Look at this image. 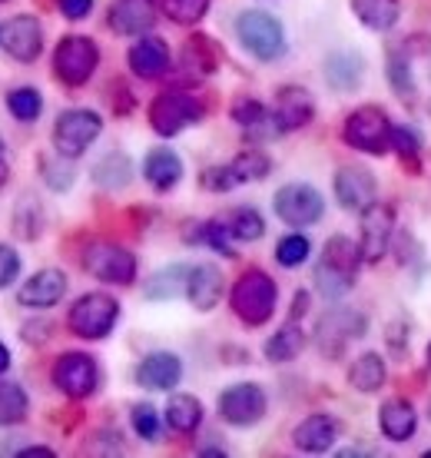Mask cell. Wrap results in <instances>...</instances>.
Segmentation results:
<instances>
[{"mask_svg": "<svg viewBox=\"0 0 431 458\" xmlns=\"http://www.w3.org/2000/svg\"><path fill=\"white\" fill-rule=\"evenodd\" d=\"M0 149H4V140H0Z\"/></svg>", "mask_w": 431, "mask_h": 458, "instance_id": "11a10c76", "label": "cell"}, {"mask_svg": "<svg viewBox=\"0 0 431 458\" xmlns=\"http://www.w3.org/2000/svg\"><path fill=\"white\" fill-rule=\"evenodd\" d=\"M40 166H44V180L54 186V190H67V186L73 183V170L63 163V157H60V160H40Z\"/></svg>", "mask_w": 431, "mask_h": 458, "instance_id": "7bdbcfd3", "label": "cell"}, {"mask_svg": "<svg viewBox=\"0 0 431 458\" xmlns=\"http://www.w3.org/2000/svg\"><path fill=\"white\" fill-rule=\"evenodd\" d=\"M375 193H378V183L375 176L362 166H345V170L335 173V196L345 209L352 213H365V209L375 203Z\"/></svg>", "mask_w": 431, "mask_h": 458, "instance_id": "2e32d148", "label": "cell"}, {"mask_svg": "<svg viewBox=\"0 0 431 458\" xmlns=\"http://www.w3.org/2000/svg\"><path fill=\"white\" fill-rule=\"evenodd\" d=\"M316 114V104H312V97L308 90L302 87H283V90L275 93V110H273V123L275 130H299V126H306Z\"/></svg>", "mask_w": 431, "mask_h": 458, "instance_id": "ac0fdd59", "label": "cell"}, {"mask_svg": "<svg viewBox=\"0 0 431 458\" xmlns=\"http://www.w3.org/2000/svg\"><path fill=\"white\" fill-rule=\"evenodd\" d=\"M180 378H182V362L180 355L173 352H149L137 366V382L143 389L166 392L173 386H180Z\"/></svg>", "mask_w": 431, "mask_h": 458, "instance_id": "d6986e66", "label": "cell"}, {"mask_svg": "<svg viewBox=\"0 0 431 458\" xmlns=\"http://www.w3.org/2000/svg\"><path fill=\"white\" fill-rule=\"evenodd\" d=\"M17 273H21V256H17L13 246L0 242V289L11 286L13 279H17Z\"/></svg>", "mask_w": 431, "mask_h": 458, "instance_id": "f6af8a7d", "label": "cell"}, {"mask_svg": "<svg viewBox=\"0 0 431 458\" xmlns=\"http://www.w3.org/2000/svg\"><path fill=\"white\" fill-rule=\"evenodd\" d=\"M100 133H103V120L93 110H67L54 123V147H57L60 157L77 160L80 153H87V147Z\"/></svg>", "mask_w": 431, "mask_h": 458, "instance_id": "ba28073f", "label": "cell"}, {"mask_svg": "<svg viewBox=\"0 0 431 458\" xmlns=\"http://www.w3.org/2000/svg\"><path fill=\"white\" fill-rule=\"evenodd\" d=\"M275 296H279V289H275V283L269 276L262 273V269H246V273L236 279L229 299H232V312H236L246 326H262V322L273 319Z\"/></svg>", "mask_w": 431, "mask_h": 458, "instance_id": "7a4b0ae2", "label": "cell"}, {"mask_svg": "<svg viewBox=\"0 0 431 458\" xmlns=\"http://www.w3.org/2000/svg\"><path fill=\"white\" fill-rule=\"evenodd\" d=\"M130 173H133V163L126 153H106L97 166H93V180L103 186V190H120V186L130 183Z\"/></svg>", "mask_w": 431, "mask_h": 458, "instance_id": "4dcf8cb0", "label": "cell"}, {"mask_svg": "<svg viewBox=\"0 0 431 458\" xmlns=\"http://www.w3.org/2000/svg\"><path fill=\"white\" fill-rule=\"evenodd\" d=\"M0 4H4V0H0Z\"/></svg>", "mask_w": 431, "mask_h": 458, "instance_id": "6f0895ef", "label": "cell"}, {"mask_svg": "<svg viewBox=\"0 0 431 458\" xmlns=\"http://www.w3.org/2000/svg\"><path fill=\"white\" fill-rule=\"evenodd\" d=\"M0 47L11 54L13 60L21 64H34L44 50V30H40V21L30 17V13H17L11 21L0 27Z\"/></svg>", "mask_w": 431, "mask_h": 458, "instance_id": "4fadbf2b", "label": "cell"}, {"mask_svg": "<svg viewBox=\"0 0 431 458\" xmlns=\"http://www.w3.org/2000/svg\"><path fill=\"white\" fill-rule=\"evenodd\" d=\"M7 369H11V352H7V345L0 343V376H4Z\"/></svg>", "mask_w": 431, "mask_h": 458, "instance_id": "f907efd6", "label": "cell"}, {"mask_svg": "<svg viewBox=\"0 0 431 458\" xmlns=\"http://www.w3.org/2000/svg\"><path fill=\"white\" fill-rule=\"evenodd\" d=\"M57 4H60V13H63L67 21H83L93 7V0H57Z\"/></svg>", "mask_w": 431, "mask_h": 458, "instance_id": "c3c4849f", "label": "cell"}, {"mask_svg": "<svg viewBox=\"0 0 431 458\" xmlns=\"http://www.w3.org/2000/svg\"><path fill=\"white\" fill-rule=\"evenodd\" d=\"M186 296L199 312H209L219 306L223 299V273L216 266H190V279H186Z\"/></svg>", "mask_w": 431, "mask_h": 458, "instance_id": "44dd1931", "label": "cell"}, {"mask_svg": "<svg viewBox=\"0 0 431 458\" xmlns=\"http://www.w3.org/2000/svg\"><path fill=\"white\" fill-rule=\"evenodd\" d=\"M229 170L236 176V183H252V180H266L273 163L262 149H246V153H239L236 160L229 163Z\"/></svg>", "mask_w": 431, "mask_h": 458, "instance_id": "836d02e7", "label": "cell"}, {"mask_svg": "<svg viewBox=\"0 0 431 458\" xmlns=\"http://www.w3.org/2000/svg\"><path fill=\"white\" fill-rule=\"evenodd\" d=\"M13 229H17V236L27 242L40 236V229H44V213H40L34 196H23L21 203H17V209H13Z\"/></svg>", "mask_w": 431, "mask_h": 458, "instance_id": "d590c367", "label": "cell"}, {"mask_svg": "<svg viewBox=\"0 0 431 458\" xmlns=\"http://www.w3.org/2000/svg\"><path fill=\"white\" fill-rule=\"evenodd\" d=\"M27 392L17 382H0V425H17L27 419Z\"/></svg>", "mask_w": 431, "mask_h": 458, "instance_id": "e575fe53", "label": "cell"}, {"mask_svg": "<svg viewBox=\"0 0 431 458\" xmlns=\"http://www.w3.org/2000/svg\"><path fill=\"white\" fill-rule=\"evenodd\" d=\"M186 279H190V266H166V269H159L153 279L147 283V296L149 299H173L186 293Z\"/></svg>", "mask_w": 431, "mask_h": 458, "instance_id": "1f68e13d", "label": "cell"}, {"mask_svg": "<svg viewBox=\"0 0 431 458\" xmlns=\"http://www.w3.org/2000/svg\"><path fill=\"white\" fill-rule=\"evenodd\" d=\"M335 436H339V422L335 419H329V415H308V419L295 425L292 442L302 452H329Z\"/></svg>", "mask_w": 431, "mask_h": 458, "instance_id": "603a6c76", "label": "cell"}, {"mask_svg": "<svg viewBox=\"0 0 431 458\" xmlns=\"http://www.w3.org/2000/svg\"><path fill=\"white\" fill-rule=\"evenodd\" d=\"M306 349V333H302V326H299V316L285 322L283 329L266 343V359L269 362H289L295 355Z\"/></svg>", "mask_w": 431, "mask_h": 458, "instance_id": "484cf974", "label": "cell"}, {"mask_svg": "<svg viewBox=\"0 0 431 458\" xmlns=\"http://www.w3.org/2000/svg\"><path fill=\"white\" fill-rule=\"evenodd\" d=\"M392 147H395L405 160L418 157V137H415V130H409V126H392Z\"/></svg>", "mask_w": 431, "mask_h": 458, "instance_id": "bcb514c9", "label": "cell"}, {"mask_svg": "<svg viewBox=\"0 0 431 458\" xmlns=\"http://www.w3.org/2000/svg\"><path fill=\"white\" fill-rule=\"evenodd\" d=\"M428 359H431V345H428Z\"/></svg>", "mask_w": 431, "mask_h": 458, "instance_id": "db71d44e", "label": "cell"}, {"mask_svg": "<svg viewBox=\"0 0 431 458\" xmlns=\"http://www.w3.org/2000/svg\"><path fill=\"white\" fill-rule=\"evenodd\" d=\"M143 176H147V183L153 190L166 193V190H173L182 180V160L170 147H156L147 157V163H143Z\"/></svg>", "mask_w": 431, "mask_h": 458, "instance_id": "cb8c5ba5", "label": "cell"}, {"mask_svg": "<svg viewBox=\"0 0 431 458\" xmlns=\"http://www.w3.org/2000/svg\"><path fill=\"white\" fill-rule=\"evenodd\" d=\"M203 120V104L196 100L193 93L182 90H163L149 104V126L156 130L159 137H176L186 126H193Z\"/></svg>", "mask_w": 431, "mask_h": 458, "instance_id": "277c9868", "label": "cell"}, {"mask_svg": "<svg viewBox=\"0 0 431 458\" xmlns=\"http://www.w3.org/2000/svg\"><path fill=\"white\" fill-rule=\"evenodd\" d=\"M156 13L147 0H120L110 7V27L123 37H143L153 27Z\"/></svg>", "mask_w": 431, "mask_h": 458, "instance_id": "7402d4cb", "label": "cell"}, {"mask_svg": "<svg viewBox=\"0 0 431 458\" xmlns=\"http://www.w3.org/2000/svg\"><path fill=\"white\" fill-rule=\"evenodd\" d=\"M50 339V326L46 322H27L23 326V343H30V345H40Z\"/></svg>", "mask_w": 431, "mask_h": 458, "instance_id": "681fc988", "label": "cell"}, {"mask_svg": "<svg viewBox=\"0 0 431 458\" xmlns=\"http://www.w3.org/2000/svg\"><path fill=\"white\" fill-rule=\"evenodd\" d=\"M159 7L173 23H196L206 17L209 0H159Z\"/></svg>", "mask_w": 431, "mask_h": 458, "instance_id": "f35d334b", "label": "cell"}, {"mask_svg": "<svg viewBox=\"0 0 431 458\" xmlns=\"http://www.w3.org/2000/svg\"><path fill=\"white\" fill-rule=\"evenodd\" d=\"M4 183H7V163L0 160V186H4Z\"/></svg>", "mask_w": 431, "mask_h": 458, "instance_id": "f5cc1de1", "label": "cell"}, {"mask_svg": "<svg viewBox=\"0 0 431 458\" xmlns=\"http://www.w3.org/2000/svg\"><path fill=\"white\" fill-rule=\"evenodd\" d=\"M116 319H120V306L106 293H87L67 312L70 333H77L80 339H103V335H110Z\"/></svg>", "mask_w": 431, "mask_h": 458, "instance_id": "3957f363", "label": "cell"}, {"mask_svg": "<svg viewBox=\"0 0 431 458\" xmlns=\"http://www.w3.org/2000/svg\"><path fill=\"white\" fill-rule=\"evenodd\" d=\"M219 415L229 425H256L266 415V392L256 382H239L229 386L219 395Z\"/></svg>", "mask_w": 431, "mask_h": 458, "instance_id": "5bb4252c", "label": "cell"}, {"mask_svg": "<svg viewBox=\"0 0 431 458\" xmlns=\"http://www.w3.org/2000/svg\"><path fill=\"white\" fill-rule=\"evenodd\" d=\"M388 73H392V83H395V90L401 93V97H409L411 93V83H409V64L405 60H392L388 64Z\"/></svg>", "mask_w": 431, "mask_h": 458, "instance_id": "7dc6e473", "label": "cell"}, {"mask_svg": "<svg viewBox=\"0 0 431 458\" xmlns=\"http://www.w3.org/2000/svg\"><path fill=\"white\" fill-rule=\"evenodd\" d=\"M130 67L143 81H159L170 70V47L163 44L159 37H143L130 47Z\"/></svg>", "mask_w": 431, "mask_h": 458, "instance_id": "ffe728a7", "label": "cell"}, {"mask_svg": "<svg viewBox=\"0 0 431 458\" xmlns=\"http://www.w3.org/2000/svg\"><path fill=\"white\" fill-rule=\"evenodd\" d=\"M308 252H312V246H308L306 236H285V240H279V246H275V259L283 266H289V269H295V266H302L308 259Z\"/></svg>", "mask_w": 431, "mask_h": 458, "instance_id": "ab89813d", "label": "cell"}, {"mask_svg": "<svg viewBox=\"0 0 431 458\" xmlns=\"http://www.w3.org/2000/svg\"><path fill=\"white\" fill-rule=\"evenodd\" d=\"M21 455L34 458V455H54V452H50V448H44V445H34V448H23Z\"/></svg>", "mask_w": 431, "mask_h": 458, "instance_id": "816d5d0a", "label": "cell"}, {"mask_svg": "<svg viewBox=\"0 0 431 458\" xmlns=\"http://www.w3.org/2000/svg\"><path fill=\"white\" fill-rule=\"evenodd\" d=\"M54 386H57L63 395L70 399H87L97 392V382H100V372H97V362H93L87 352H67L54 362Z\"/></svg>", "mask_w": 431, "mask_h": 458, "instance_id": "7c38bea8", "label": "cell"}, {"mask_svg": "<svg viewBox=\"0 0 431 458\" xmlns=\"http://www.w3.org/2000/svg\"><path fill=\"white\" fill-rule=\"evenodd\" d=\"M428 412H431V402H428Z\"/></svg>", "mask_w": 431, "mask_h": 458, "instance_id": "9f6ffc18", "label": "cell"}, {"mask_svg": "<svg viewBox=\"0 0 431 458\" xmlns=\"http://www.w3.org/2000/svg\"><path fill=\"white\" fill-rule=\"evenodd\" d=\"M378 425H382V432L392 442H409L415 436V428H418V415L405 399H388L382 405V412H378Z\"/></svg>", "mask_w": 431, "mask_h": 458, "instance_id": "d4e9b609", "label": "cell"}, {"mask_svg": "<svg viewBox=\"0 0 431 458\" xmlns=\"http://www.w3.org/2000/svg\"><path fill=\"white\" fill-rule=\"evenodd\" d=\"M275 207V216L289 223V226H312L322 219L325 213V203H322V196H318L316 186L308 183H289L283 186L273 199Z\"/></svg>", "mask_w": 431, "mask_h": 458, "instance_id": "8fae6325", "label": "cell"}, {"mask_svg": "<svg viewBox=\"0 0 431 458\" xmlns=\"http://www.w3.org/2000/svg\"><path fill=\"white\" fill-rule=\"evenodd\" d=\"M349 382H352V389H359V392L382 389V382H385V362H382V355H375V352L359 355L352 362V369H349Z\"/></svg>", "mask_w": 431, "mask_h": 458, "instance_id": "83f0119b", "label": "cell"}, {"mask_svg": "<svg viewBox=\"0 0 431 458\" xmlns=\"http://www.w3.org/2000/svg\"><path fill=\"white\" fill-rule=\"evenodd\" d=\"M133 428H137L139 438H147V442H153V438L159 436V419H156V409L153 405H147V402H139V405H133Z\"/></svg>", "mask_w": 431, "mask_h": 458, "instance_id": "b9f144b4", "label": "cell"}, {"mask_svg": "<svg viewBox=\"0 0 431 458\" xmlns=\"http://www.w3.org/2000/svg\"><path fill=\"white\" fill-rule=\"evenodd\" d=\"M392 226H395V213L385 203H372L362 213V240H359V250H362L365 263H378L388 252Z\"/></svg>", "mask_w": 431, "mask_h": 458, "instance_id": "9a60e30c", "label": "cell"}, {"mask_svg": "<svg viewBox=\"0 0 431 458\" xmlns=\"http://www.w3.org/2000/svg\"><path fill=\"white\" fill-rule=\"evenodd\" d=\"M236 34H239L242 47L249 50L252 57H259V60L283 57L285 34H283V23L275 21L273 13H266V11H246L236 21Z\"/></svg>", "mask_w": 431, "mask_h": 458, "instance_id": "5b68a950", "label": "cell"}, {"mask_svg": "<svg viewBox=\"0 0 431 458\" xmlns=\"http://www.w3.org/2000/svg\"><path fill=\"white\" fill-rule=\"evenodd\" d=\"M232 120H236L239 126H246V130H259V126H266V120H273V116L266 114V106H262L259 100L242 97V100L232 104Z\"/></svg>", "mask_w": 431, "mask_h": 458, "instance_id": "60d3db41", "label": "cell"}, {"mask_svg": "<svg viewBox=\"0 0 431 458\" xmlns=\"http://www.w3.org/2000/svg\"><path fill=\"white\" fill-rule=\"evenodd\" d=\"M182 64L186 67L199 70V73H213L216 64H219V54L209 37H190V44L182 50Z\"/></svg>", "mask_w": 431, "mask_h": 458, "instance_id": "8d00e7d4", "label": "cell"}, {"mask_svg": "<svg viewBox=\"0 0 431 458\" xmlns=\"http://www.w3.org/2000/svg\"><path fill=\"white\" fill-rule=\"evenodd\" d=\"M97 64H100V50H97L90 37H63L57 50H54V73L67 87H83L93 77Z\"/></svg>", "mask_w": 431, "mask_h": 458, "instance_id": "8992f818", "label": "cell"}, {"mask_svg": "<svg viewBox=\"0 0 431 458\" xmlns=\"http://www.w3.org/2000/svg\"><path fill=\"white\" fill-rule=\"evenodd\" d=\"M362 266V250L345 236H332L316 263V289L325 299H339L355 286Z\"/></svg>", "mask_w": 431, "mask_h": 458, "instance_id": "6da1fadb", "label": "cell"}, {"mask_svg": "<svg viewBox=\"0 0 431 458\" xmlns=\"http://www.w3.org/2000/svg\"><path fill=\"white\" fill-rule=\"evenodd\" d=\"M352 11L365 27L388 30L398 21V0H352Z\"/></svg>", "mask_w": 431, "mask_h": 458, "instance_id": "f1b7e54d", "label": "cell"}, {"mask_svg": "<svg viewBox=\"0 0 431 458\" xmlns=\"http://www.w3.org/2000/svg\"><path fill=\"white\" fill-rule=\"evenodd\" d=\"M199 183H203V190H213V193H226V190L239 186L229 166H213V170H206L203 176H199Z\"/></svg>", "mask_w": 431, "mask_h": 458, "instance_id": "ee69618b", "label": "cell"}, {"mask_svg": "<svg viewBox=\"0 0 431 458\" xmlns=\"http://www.w3.org/2000/svg\"><path fill=\"white\" fill-rule=\"evenodd\" d=\"M325 81L335 87V90H355L359 81H362V57L359 54H335L325 64Z\"/></svg>", "mask_w": 431, "mask_h": 458, "instance_id": "4316f807", "label": "cell"}, {"mask_svg": "<svg viewBox=\"0 0 431 458\" xmlns=\"http://www.w3.org/2000/svg\"><path fill=\"white\" fill-rule=\"evenodd\" d=\"M365 316L355 310H332L325 312L322 319H318L316 326V345L322 355H329V359H335V355L345 352V345L352 343V339H359V335H365Z\"/></svg>", "mask_w": 431, "mask_h": 458, "instance_id": "30bf717a", "label": "cell"}, {"mask_svg": "<svg viewBox=\"0 0 431 458\" xmlns=\"http://www.w3.org/2000/svg\"><path fill=\"white\" fill-rule=\"evenodd\" d=\"M83 269L103 283L114 286H130L137 279V256L116 242H93L83 252Z\"/></svg>", "mask_w": 431, "mask_h": 458, "instance_id": "52a82bcc", "label": "cell"}, {"mask_svg": "<svg viewBox=\"0 0 431 458\" xmlns=\"http://www.w3.org/2000/svg\"><path fill=\"white\" fill-rule=\"evenodd\" d=\"M7 106H11V114L17 116V120L30 123V120H37V116H40V110H44V100H40V93H37L34 87H21V90L7 93Z\"/></svg>", "mask_w": 431, "mask_h": 458, "instance_id": "74e56055", "label": "cell"}, {"mask_svg": "<svg viewBox=\"0 0 431 458\" xmlns=\"http://www.w3.org/2000/svg\"><path fill=\"white\" fill-rule=\"evenodd\" d=\"M63 293H67V276L60 269H40L21 286L17 302L27 306V310H50L63 299Z\"/></svg>", "mask_w": 431, "mask_h": 458, "instance_id": "e0dca14e", "label": "cell"}, {"mask_svg": "<svg viewBox=\"0 0 431 458\" xmlns=\"http://www.w3.org/2000/svg\"><path fill=\"white\" fill-rule=\"evenodd\" d=\"M166 422L176 432H196L199 422H203V405L196 395H173L170 405H166Z\"/></svg>", "mask_w": 431, "mask_h": 458, "instance_id": "f546056e", "label": "cell"}, {"mask_svg": "<svg viewBox=\"0 0 431 458\" xmlns=\"http://www.w3.org/2000/svg\"><path fill=\"white\" fill-rule=\"evenodd\" d=\"M345 143L365 153H385L392 147V123L378 106H359L345 120Z\"/></svg>", "mask_w": 431, "mask_h": 458, "instance_id": "9c48e42d", "label": "cell"}, {"mask_svg": "<svg viewBox=\"0 0 431 458\" xmlns=\"http://www.w3.org/2000/svg\"><path fill=\"white\" fill-rule=\"evenodd\" d=\"M223 223L229 226L232 240H239V242H256L262 233H266V223H262V216L252 207H236L232 213L223 216Z\"/></svg>", "mask_w": 431, "mask_h": 458, "instance_id": "d6a6232c", "label": "cell"}]
</instances>
